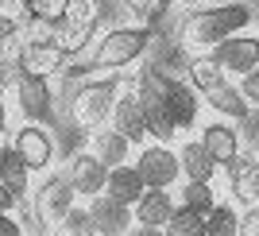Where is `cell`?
Instances as JSON below:
<instances>
[{
  "mask_svg": "<svg viewBox=\"0 0 259 236\" xmlns=\"http://www.w3.org/2000/svg\"><path fill=\"white\" fill-rule=\"evenodd\" d=\"M251 23L248 4H213V8H194L186 12L178 23V39L197 51H213L217 43H225L228 35L244 31Z\"/></svg>",
  "mask_w": 259,
  "mask_h": 236,
  "instance_id": "cell-1",
  "label": "cell"
},
{
  "mask_svg": "<svg viewBox=\"0 0 259 236\" xmlns=\"http://www.w3.org/2000/svg\"><path fill=\"white\" fill-rule=\"evenodd\" d=\"M155 35L147 23H116L97 39L93 54H89V74H124L132 62H140L151 51Z\"/></svg>",
  "mask_w": 259,
  "mask_h": 236,
  "instance_id": "cell-2",
  "label": "cell"
},
{
  "mask_svg": "<svg viewBox=\"0 0 259 236\" xmlns=\"http://www.w3.org/2000/svg\"><path fill=\"white\" fill-rule=\"evenodd\" d=\"M124 89L120 74H105V77H89L85 86H77L70 97V120L74 128L81 132H97L112 120V108H116V97Z\"/></svg>",
  "mask_w": 259,
  "mask_h": 236,
  "instance_id": "cell-3",
  "label": "cell"
},
{
  "mask_svg": "<svg viewBox=\"0 0 259 236\" xmlns=\"http://www.w3.org/2000/svg\"><path fill=\"white\" fill-rule=\"evenodd\" d=\"M136 171L143 174L147 190H170L182 178V163H178V151L170 143H143L136 155Z\"/></svg>",
  "mask_w": 259,
  "mask_h": 236,
  "instance_id": "cell-4",
  "label": "cell"
},
{
  "mask_svg": "<svg viewBox=\"0 0 259 236\" xmlns=\"http://www.w3.org/2000/svg\"><path fill=\"white\" fill-rule=\"evenodd\" d=\"M74 205H77V193H74V186L66 182V174H51V178L35 190L31 213H35V221H43V225L54 232V225H58Z\"/></svg>",
  "mask_w": 259,
  "mask_h": 236,
  "instance_id": "cell-5",
  "label": "cell"
},
{
  "mask_svg": "<svg viewBox=\"0 0 259 236\" xmlns=\"http://www.w3.org/2000/svg\"><path fill=\"white\" fill-rule=\"evenodd\" d=\"M12 93H16V108H20V116L27 120V124H43V120L51 116V108H54L51 77H43V74H23L20 82L12 86Z\"/></svg>",
  "mask_w": 259,
  "mask_h": 236,
  "instance_id": "cell-6",
  "label": "cell"
},
{
  "mask_svg": "<svg viewBox=\"0 0 259 236\" xmlns=\"http://www.w3.org/2000/svg\"><path fill=\"white\" fill-rule=\"evenodd\" d=\"M209 54H213V62L221 66L225 74L244 77L248 70L259 66V35H228L225 43H217Z\"/></svg>",
  "mask_w": 259,
  "mask_h": 236,
  "instance_id": "cell-7",
  "label": "cell"
},
{
  "mask_svg": "<svg viewBox=\"0 0 259 236\" xmlns=\"http://www.w3.org/2000/svg\"><path fill=\"white\" fill-rule=\"evenodd\" d=\"M66 182L74 186L77 198H97V193H105V182H108V167L93 155V151H77V155H70V163H66Z\"/></svg>",
  "mask_w": 259,
  "mask_h": 236,
  "instance_id": "cell-8",
  "label": "cell"
},
{
  "mask_svg": "<svg viewBox=\"0 0 259 236\" xmlns=\"http://www.w3.org/2000/svg\"><path fill=\"white\" fill-rule=\"evenodd\" d=\"M12 147L23 155V163L31 167V174L51 171V163H54V140H51V132H47V128L23 120V128H16V136H12Z\"/></svg>",
  "mask_w": 259,
  "mask_h": 236,
  "instance_id": "cell-9",
  "label": "cell"
},
{
  "mask_svg": "<svg viewBox=\"0 0 259 236\" xmlns=\"http://www.w3.org/2000/svg\"><path fill=\"white\" fill-rule=\"evenodd\" d=\"M89 217H93V225H97V236H128L132 228H136L132 205L116 202V198H108V193L89 198Z\"/></svg>",
  "mask_w": 259,
  "mask_h": 236,
  "instance_id": "cell-10",
  "label": "cell"
},
{
  "mask_svg": "<svg viewBox=\"0 0 259 236\" xmlns=\"http://www.w3.org/2000/svg\"><path fill=\"white\" fill-rule=\"evenodd\" d=\"M108 124H112L120 136H128L132 143L143 147V140H147V116H143V101H140V93H136V86L120 89L116 108H112V120H108Z\"/></svg>",
  "mask_w": 259,
  "mask_h": 236,
  "instance_id": "cell-11",
  "label": "cell"
},
{
  "mask_svg": "<svg viewBox=\"0 0 259 236\" xmlns=\"http://www.w3.org/2000/svg\"><path fill=\"white\" fill-rule=\"evenodd\" d=\"M197 140L209 147V155H213V163L221 167V171H228V167L240 159V147H244L240 132L232 128L228 120H209L205 128H201V136H197Z\"/></svg>",
  "mask_w": 259,
  "mask_h": 236,
  "instance_id": "cell-12",
  "label": "cell"
},
{
  "mask_svg": "<svg viewBox=\"0 0 259 236\" xmlns=\"http://www.w3.org/2000/svg\"><path fill=\"white\" fill-rule=\"evenodd\" d=\"M201 101H205L221 120H248L251 116V105H248V97H244V89H240L236 82H228V77L221 86H213L209 93H201Z\"/></svg>",
  "mask_w": 259,
  "mask_h": 236,
  "instance_id": "cell-13",
  "label": "cell"
},
{
  "mask_svg": "<svg viewBox=\"0 0 259 236\" xmlns=\"http://www.w3.org/2000/svg\"><path fill=\"white\" fill-rule=\"evenodd\" d=\"M166 108H170L178 132H190L197 124V112H201V93L190 82H170L166 86Z\"/></svg>",
  "mask_w": 259,
  "mask_h": 236,
  "instance_id": "cell-14",
  "label": "cell"
},
{
  "mask_svg": "<svg viewBox=\"0 0 259 236\" xmlns=\"http://www.w3.org/2000/svg\"><path fill=\"white\" fill-rule=\"evenodd\" d=\"M178 202H174L170 190H147L140 202L132 205V213H136V225L143 228H166V221L174 217Z\"/></svg>",
  "mask_w": 259,
  "mask_h": 236,
  "instance_id": "cell-15",
  "label": "cell"
},
{
  "mask_svg": "<svg viewBox=\"0 0 259 236\" xmlns=\"http://www.w3.org/2000/svg\"><path fill=\"white\" fill-rule=\"evenodd\" d=\"M132 147H136V143H132L128 136H120L112 124H105V128H97V132H89V151L105 163L108 171H112V167H120V163H128V159H132Z\"/></svg>",
  "mask_w": 259,
  "mask_h": 236,
  "instance_id": "cell-16",
  "label": "cell"
},
{
  "mask_svg": "<svg viewBox=\"0 0 259 236\" xmlns=\"http://www.w3.org/2000/svg\"><path fill=\"white\" fill-rule=\"evenodd\" d=\"M178 163H182V178L186 182H213L217 171H221L201 140H186L182 147H178Z\"/></svg>",
  "mask_w": 259,
  "mask_h": 236,
  "instance_id": "cell-17",
  "label": "cell"
},
{
  "mask_svg": "<svg viewBox=\"0 0 259 236\" xmlns=\"http://www.w3.org/2000/svg\"><path fill=\"white\" fill-rule=\"evenodd\" d=\"M105 193L108 198H116L124 205H136L147 193V182H143V174L136 171V163H120L108 171V182H105Z\"/></svg>",
  "mask_w": 259,
  "mask_h": 236,
  "instance_id": "cell-18",
  "label": "cell"
},
{
  "mask_svg": "<svg viewBox=\"0 0 259 236\" xmlns=\"http://www.w3.org/2000/svg\"><path fill=\"white\" fill-rule=\"evenodd\" d=\"M66 58L58 51V43H27V58H23V74H43V77H54L66 70Z\"/></svg>",
  "mask_w": 259,
  "mask_h": 236,
  "instance_id": "cell-19",
  "label": "cell"
},
{
  "mask_svg": "<svg viewBox=\"0 0 259 236\" xmlns=\"http://www.w3.org/2000/svg\"><path fill=\"white\" fill-rule=\"evenodd\" d=\"M228 182H232V193L236 202H248V205H259V159H236L228 167Z\"/></svg>",
  "mask_w": 259,
  "mask_h": 236,
  "instance_id": "cell-20",
  "label": "cell"
},
{
  "mask_svg": "<svg viewBox=\"0 0 259 236\" xmlns=\"http://www.w3.org/2000/svg\"><path fill=\"white\" fill-rule=\"evenodd\" d=\"M0 182L8 186L16 198H27V190H31V167L23 163V155L12 143L0 151Z\"/></svg>",
  "mask_w": 259,
  "mask_h": 236,
  "instance_id": "cell-21",
  "label": "cell"
},
{
  "mask_svg": "<svg viewBox=\"0 0 259 236\" xmlns=\"http://www.w3.org/2000/svg\"><path fill=\"white\" fill-rule=\"evenodd\" d=\"M186 77H190V86H194L197 93H209V89L221 86L228 74L213 62V54H209V51H201V54H194V58H190V70H186Z\"/></svg>",
  "mask_w": 259,
  "mask_h": 236,
  "instance_id": "cell-22",
  "label": "cell"
},
{
  "mask_svg": "<svg viewBox=\"0 0 259 236\" xmlns=\"http://www.w3.org/2000/svg\"><path fill=\"white\" fill-rule=\"evenodd\" d=\"M23 58H27V43H23V35H16V39H8V43L0 47V77L8 82V89L23 77Z\"/></svg>",
  "mask_w": 259,
  "mask_h": 236,
  "instance_id": "cell-23",
  "label": "cell"
},
{
  "mask_svg": "<svg viewBox=\"0 0 259 236\" xmlns=\"http://www.w3.org/2000/svg\"><path fill=\"white\" fill-rule=\"evenodd\" d=\"M89 39H93V31H85V27H74V23H66V20L54 23V43H58V51H62L66 58L85 54L89 51Z\"/></svg>",
  "mask_w": 259,
  "mask_h": 236,
  "instance_id": "cell-24",
  "label": "cell"
},
{
  "mask_svg": "<svg viewBox=\"0 0 259 236\" xmlns=\"http://www.w3.org/2000/svg\"><path fill=\"white\" fill-rule=\"evenodd\" d=\"M205 236H240V209L228 202H217L205 217Z\"/></svg>",
  "mask_w": 259,
  "mask_h": 236,
  "instance_id": "cell-25",
  "label": "cell"
},
{
  "mask_svg": "<svg viewBox=\"0 0 259 236\" xmlns=\"http://www.w3.org/2000/svg\"><path fill=\"white\" fill-rule=\"evenodd\" d=\"M162 236H205V213H194V209L178 205L174 217L166 221V228H162Z\"/></svg>",
  "mask_w": 259,
  "mask_h": 236,
  "instance_id": "cell-26",
  "label": "cell"
},
{
  "mask_svg": "<svg viewBox=\"0 0 259 236\" xmlns=\"http://www.w3.org/2000/svg\"><path fill=\"white\" fill-rule=\"evenodd\" d=\"M62 20L74 23V27H85V31H97V23H101V0H66Z\"/></svg>",
  "mask_w": 259,
  "mask_h": 236,
  "instance_id": "cell-27",
  "label": "cell"
},
{
  "mask_svg": "<svg viewBox=\"0 0 259 236\" xmlns=\"http://www.w3.org/2000/svg\"><path fill=\"white\" fill-rule=\"evenodd\" d=\"M54 236H97V225H93V217H89V205H74V209L54 225Z\"/></svg>",
  "mask_w": 259,
  "mask_h": 236,
  "instance_id": "cell-28",
  "label": "cell"
},
{
  "mask_svg": "<svg viewBox=\"0 0 259 236\" xmlns=\"http://www.w3.org/2000/svg\"><path fill=\"white\" fill-rule=\"evenodd\" d=\"M151 66L159 70L162 77H170V82H186V70H190V54H186L182 47H166V51H162Z\"/></svg>",
  "mask_w": 259,
  "mask_h": 236,
  "instance_id": "cell-29",
  "label": "cell"
},
{
  "mask_svg": "<svg viewBox=\"0 0 259 236\" xmlns=\"http://www.w3.org/2000/svg\"><path fill=\"white\" fill-rule=\"evenodd\" d=\"M182 205H186V209H194V213H205L209 217V209L217 205L213 182H186L182 186Z\"/></svg>",
  "mask_w": 259,
  "mask_h": 236,
  "instance_id": "cell-30",
  "label": "cell"
},
{
  "mask_svg": "<svg viewBox=\"0 0 259 236\" xmlns=\"http://www.w3.org/2000/svg\"><path fill=\"white\" fill-rule=\"evenodd\" d=\"M66 12V0H23L20 16H27V20H47V23H58Z\"/></svg>",
  "mask_w": 259,
  "mask_h": 236,
  "instance_id": "cell-31",
  "label": "cell"
},
{
  "mask_svg": "<svg viewBox=\"0 0 259 236\" xmlns=\"http://www.w3.org/2000/svg\"><path fill=\"white\" fill-rule=\"evenodd\" d=\"M128 8L136 12V16H140V23H147V27H151L155 20H159V4H151V0H128Z\"/></svg>",
  "mask_w": 259,
  "mask_h": 236,
  "instance_id": "cell-32",
  "label": "cell"
},
{
  "mask_svg": "<svg viewBox=\"0 0 259 236\" xmlns=\"http://www.w3.org/2000/svg\"><path fill=\"white\" fill-rule=\"evenodd\" d=\"M240 89H244V97H248V105L259 108V66L255 70H248V74L240 77Z\"/></svg>",
  "mask_w": 259,
  "mask_h": 236,
  "instance_id": "cell-33",
  "label": "cell"
},
{
  "mask_svg": "<svg viewBox=\"0 0 259 236\" xmlns=\"http://www.w3.org/2000/svg\"><path fill=\"white\" fill-rule=\"evenodd\" d=\"M20 35V16H12V12L0 8V47L8 43V39H16Z\"/></svg>",
  "mask_w": 259,
  "mask_h": 236,
  "instance_id": "cell-34",
  "label": "cell"
},
{
  "mask_svg": "<svg viewBox=\"0 0 259 236\" xmlns=\"http://www.w3.org/2000/svg\"><path fill=\"white\" fill-rule=\"evenodd\" d=\"M240 236H259V205H248L240 213Z\"/></svg>",
  "mask_w": 259,
  "mask_h": 236,
  "instance_id": "cell-35",
  "label": "cell"
},
{
  "mask_svg": "<svg viewBox=\"0 0 259 236\" xmlns=\"http://www.w3.org/2000/svg\"><path fill=\"white\" fill-rule=\"evenodd\" d=\"M0 236H23V221L16 213H0Z\"/></svg>",
  "mask_w": 259,
  "mask_h": 236,
  "instance_id": "cell-36",
  "label": "cell"
},
{
  "mask_svg": "<svg viewBox=\"0 0 259 236\" xmlns=\"http://www.w3.org/2000/svg\"><path fill=\"white\" fill-rule=\"evenodd\" d=\"M16 205H20V198H16V193H12L8 186L0 182V213H12V209H16Z\"/></svg>",
  "mask_w": 259,
  "mask_h": 236,
  "instance_id": "cell-37",
  "label": "cell"
},
{
  "mask_svg": "<svg viewBox=\"0 0 259 236\" xmlns=\"http://www.w3.org/2000/svg\"><path fill=\"white\" fill-rule=\"evenodd\" d=\"M128 236H162V228H143V225H136Z\"/></svg>",
  "mask_w": 259,
  "mask_h": 236,
  "instance_id": "cell-38",
  "label": "cell"
},
{
  "mask_svg": "<svg viewBox=\"0 0 259 236\" xmlns=\"http://www.w3.org/2000/svg\"><path fill=\"white\" fill-rule=\"evenodd\" d=\"M8 132V105H4V97H0V136Z\"/></svg>",
  "mask_w": 259,
  "mask_h": 236,
  "instance_id": "cell-39",
  "label": "cell"
},
{
  "mask_svg": "<svg viewBox=\"0 0 259 236\" xmlns=\"http://www.w3.org/2000/svg\"><path fill=\"white\" fill-rule=\"evenodd\" d=\"M155 4H159V8L166 12V8H174V4H178V0H155Z\"/></svg>",
  "mask_w": 259,
  "mask_h": 236,
  "instance_id": "cell-40",
  "label": "cell"
},
{
  "mask_svg": "<svg viewBox=\"0 0 259 236\" xmlns=\"http://www.w3.org/2000/svg\"><path fill=\"white\" fill-rule=\"evenodd\" d=\"M4 4H16V8H23V0H4Z\"/></svg>",
  "mask_w": 259,
  "mask_h": 236,
  "instance_id": "cell-41",
  "label": "cell"
},
{
  "mask_svg": "<svg viewBox=\"0 0 259 236\" xmlns=\"http://www.w3.org/2000/svg\"><path fill=\"white\" fill-rule=\"evenodd\" d=\"M4 89H8V82H4V77H0V97H4Z\"/></svg>",
  "mask_w": 259,
  "mask_h": 236,
  "instance_id": "cell-42",
  "label": "cell"
},
{
  "mask_svg": "<svg viewBox=\"0 0 259 236\" xmlns=\"http://www.w3.org/2000/svg\"><path fill=\"white\" fill-rule=\"evenodd\" d=\"M0 151H4V143H0Z\"/></svg>",
  "mask_w": 259,
  "mask_h": 236,
  "instance_id": "cell-43",
  "label": "cell"
}]
</instances>
